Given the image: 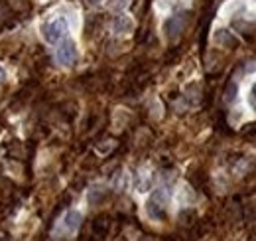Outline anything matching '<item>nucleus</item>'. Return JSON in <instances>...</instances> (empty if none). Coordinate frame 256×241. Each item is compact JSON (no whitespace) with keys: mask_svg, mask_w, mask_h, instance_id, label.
Wrapping results in <instances>:
<instances>
[{"mask_svg":"<svg viewBox=\"0 0 256 241\" xmlns=\"http://www.w3.org/2000/svg\"><path fill=\"white\" fill-rule=\"evenodd\" d=\"M166 206H168V192L164 188H158L146 202V214L148 218L156 220V222H162L168 218V212H166Z\"/></svg>","mask_w":256,"mask_h":241,"instance_id":"1","label":"nucleus"},{"mask_svg":"<svg viewBox=\"0 0 256 241\" xmlns=\"http://www.w3.org/2000/svg\"><path fill=\"white\" fill-rule=\"evenodd\" d=\"M67 22L65 18H53L42 26V36L47 44H57L67 36Z\"/></svg>","mask_w":256,"mask_h":241,"instance_id":"2","label":"nucleus"},{"mask_svg":"<svg viewBox=\"0 0 256 241\" xmlns=\"http://www.w3.org/2000/svg\"><path fill=\"white\" fill-rule=\"evenodd\" d=\"M77 57H79L77 44H75L73 40H69V38H63V40H61V44H59V48H57V51H55V59H57V63H61V65H65V67H69V65H73V63L77 61Z\"/></svg>","mask_w":256,"mask_h":241,"instance_id":"3","label":"nucleus"},{"mask_svg":"<svg viewBox=\"0 0 256 241\" xmlns=\"http://www.w3.org/2000/svg\"><path fill=\"white\" fill-rule=\"evenodd\" d=\"M185 22H187V14L185 12H177V14L170 16V18H166V22H164V36L170 42L177 40L181 36L183 28H185Z\"/></svg>","mask_w":256,"mask_h":241,"instance_id":"4","label":"nucleus"},{"mask_svg":"<svg viewBox=\"0 0 256 241\" xmlns=\"http://www.w3.org/2000/svg\"><path fill=\"white\" fill-rule=\"evenodd\" d=\"M213 42L219 46V48H229V49H235L239 46V40L233 32H229L227 28H219L213 32Z\"/></svg>","mask_w":256,"mask_h":241,"instance_id":"5","label":"nucleus"},{"mask_svg":"<svg viewBox=\"0 0 256 241\" xmlns=\"http://www.w3.org/2000/svg\"><path fill=\"white\" fill-rule=\"evenodd\" d=\"M81 224H83V214L77 212V210H69V212L63 216V228H65V232H69V234H75V232L81 228Z\"/></svg>","mask_w":256,"mask_h":241,"instance_id":"6","label":"nucleus"},{"mask_svg":"<svg viewBox=\"0 0 256 241\" xmlns=\"http://www.w3.org/2000/svg\"><path fill=\"white\" fill-rule=\"evenodd\" d=\"M132 28H134V20L127 16V14H117L115 16V20H113V32L115 34H128V32H132Z\"/></svg>","mask_w":256,"mask_h":241,"instance_id":"7","label":"nucleus"},{"mask_svg":"<svg viewBox=\"0 0 256 241\" xmlns=\"http://www.w3.org/2000/svg\"><path fill=\"white\" fill-rule=\"evenodd\" d=\"M107 194H109V190H107L105 186H101V184H95V186L89 190V194H87V200H89V204L97 206V204H101V202L107 198Z\"/></svg>","mask_w":256,"mask_h":241,"instance_id":"8","label":"nucleus"},{"mask_svg":"<svg viewBox=\"0 0 256 241\" xmlns=\"http://www.w3.org/2000/svg\"><path fill=\"white\" fill-rule=\"evenodd\" d=\"M107 230H109V218H107V216H99V218L93 222V232L103 238V236L107 234Z\"/></svg>","mask_w":256,"mask_h":241,"instance_id":"9","label":"nucleus"},{"mask_svg":"<svg viewBox=\"0 0 256 241\" xmlns=\"http://www.w3.org/2000/svg\"><path fill=\"white\" fill-rule=\"evenodd\" d=\"M237 93H239V85H237L235 81H231V83L227 85V89H225V101H227V103H233V101L237 99Z\"/></svg>","mask_w":256,"mask_h":241,"instance_id":"10","label":"nucleus"},{"mask_svg":"<svg viewBox=\"0 0 256 241\" xmlns=\"http://www.w3.org/2000/svg\"><path fill=\"white\" fill-rule=\"evenodd\" d=\"M128 6H130V0H109V8L115 12H123Z\"/></svg>","mask_w":256,"mask_h":241,"instance_id":"11","label":"nucleus"},{"mask_svg":"<svg viewBox=\"0 0 256 241\" xmlns=\"http://www.w3.org/2000/svg\"><path fill=\"white\" fill-rule=\"evenodd\" d=\"M247 101H249V105H251V109L256 113V81L253 83V87L249 89V97H247Z\"/></svg>","mask_w":256,"mask_h":241,"instance_id":"12","label":"nucleus"},{"mask_svg":"<svg viewBox=\"0 0 256 241\" xmlns=\"http://www.w3.org/2000/svg\"><path fill=\"white\" fill-rule=\"evenodd\" d=\"M247 137H251V139H253V141L256 143V125H253V127H251V131L247 133Z\"/></svg>","mask_w":256,"mask_h":241,"instance_id":"13","label":"nucleus"},{"mask_svg":"<svg viewBox=\"0 0 256 241\" xmlns=\"http://www.w3.org/2000/svg\"><path fill=\"white\" fill-rule=\"evenodd\" d=\"M89 6H93V8H97V6H101L103 4V0H85Z\"/></svg>","mask_w":256,"mask_h":241,"instance_id":"14","label":"nucleus"},{"mask_svg":"<svg viewBox=\"0 0 256 241\" xmlns=\"http://www.w3.org/2000/svg\"><path fill=\"white\" fill-rule=\"evenodd\" d=\"M4 79H6V71H4V67L0 65V85L4 83Z\"/></svg>","mask_w":256,"mask_h":241,"instance_id":"15","label":"nucleus"}]
</instances>
